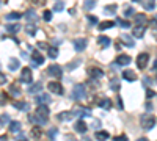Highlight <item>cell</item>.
<instances>
[{"label": "cell", "instance_id": "1", "mask_svg": "<svg viewBox=\"0 0 157 141\" xmlns=\"http://www.w3.org/2000/svg\"><path fill=\"white\" fill-rule=\"evenodd\" d=\"M140 125H141L143 130H151L155 125V118L152 116V114H143V116L140 118Z\"/></svg>", "mask_w": 157, "mask_h": 141}, {"label": "cell", "instance_id": "2", "mask_svg": "<svg viewBox=\"0 0 157 141\" xmlns=\"http://www.w3.org/2000/svg\"><path fill=\"white\" fill-rule=\"evenodd\" d=\"M85 97H86V88H85V85L77 83L74 86V89H72V99L74 100H82Z\"/></svg>", "mask_w": 157, "mask_h": 141}, {"label": "cell", "instance_id": "3", "mask_svg": "<svg viewBox=\"0 0 157 141\" xmlns=\"http://www.w3.org/2000/svg\"><path fill=\"white\" fill-rule=\"evenodd\" d=\"M148 63H149V55H148L146 52H143V54H140V55L137 57V68H138L140 71L146 69V68H148Z\"/></svg>", "mask_w": 157, "mask_h": 141}, {"label": "cell", "instance_id": "4", "mask_svg": "<svg viewBox=\"0 0 157 141\" xmlns=\"http://www.w3.org/2000/svg\"><path fill=\"white\" fill-rule=\"evenodd\" d=\"M47 89L50 93H54V94H58V96H61L63 93H64V89H63V85L60 83V82H50L49 85H47Z\"/></svg>", "mask_w": 157, "mask_h": 141}, {"label": "cell", "instance_id": "5", "mask_svg": "<svg viewBox=\"0 0 157 141\" xmlns=\"http://www.w3.org/2000/svg\"><path fill=\"white\" fill-rule=\"evenodd\" d=\"M47 72H49V75H50V77L60 79V77L63 75V68H61V66H58V65H52V66H49Z\"/></svg>", "mask_w": 157, "mask_h": 141}, {"label": "cell", "instance_id": "6", "mask_svg": "<svg viewBox=\"0 0 157 141\" xmlns=\"http://www.w3.org/2000/svg\"><path fill=\"white\" fill-rule=\"evenodd\" d=\"M88 75L91 77V80H99L104 77V71L101 68H88Z\"/></svg>", "mask_w": 157, "mask_h": 141}, {"label": "cell", "instance_id": "7", "mask_svg": "<svg viewBox=\"0 0 157 141\" xmlns=\"http://www.w3.org/2000/svg\"><path fill=\"white\" fill-rule=\"evenodd\" d=\"M21 82L22 83H32L33 82V75H32L30 68H24L22 69V72H21Z\"/></svg>", "mask_w": 157, "mask_h": 141}, {"label": "cell", "instance_id": "8", "mask_svg": "<svg viewBox=\"0 0 157 141\" xmlns=\"http://www.w3.org/2000/svg\"><path fill=\"white\" fill-rule=\"evenodd\" d=\"M44 63V57L38 52V50H35V52L32 54V68H38L39 65H43Z\"/></svg>", "mask_w": 157, "mask_h": 141}, {"label": "cell", "instance_id": "9", "mask_svg": "<svg viewBox=\"0 0 157 141\" xmlns=\"http://www.w3.org/2000/svg\"><path fill=\"white\" fill-rule=\"evenodd\" d=\"M86 44H88V41L85 39V38H78V39H75V41H74L75 52H83V50L86 49Z\"/></svg>", "mask_w": 157, "mask_h": 141}, {"label": "cell", "instance_id": "10", "mask_svg": "<svg viewBox=\"0 0 157 141\" xmlns=\"http://www.w3.org/2000/svg\"><path fill=\"white\" fill-rule=\"evenodd\" d=\"M50 94H47V93H41V94H38L36 97H35V102L38 105H41V104H50Z\"/></svg>", "mask_w": 157, "mask_h": 141}, {"label": "cell", "instance_id": "11", "mask_svg": "<svg viewBox=\"0 0 157 141\" xmlns=\"http://www.w3.org/2000/svg\"><path fill=\"white\" fill-rule=\"evenodd\" d=\"M36 114H39V116H43V118H47L49 114H50V108L47 104H41V105H38L36 108Z\"/></svg>", "mask_w": 157, "mask_h": 141}, {"label": "cell", "instance_id": "12", "mask_svg": "<svg viewBox=\"0 0 157 141\" xmlns=\"http://www.w3.org/2000/svg\"><path fill=\"white\" fill-rule=\"evenodd\" d=\"M115 63H116L118 66H124L126 68V66L130 65V57L129 55H118V58H116Z\"/></svg>", "mask_w": 157, "mask_h": 141}, {"label": "cell", "instance_id": "13", "mask_svg": "<svg viewBox=\"0 0 157 141\" xmlns=\"http://www.w3.org/2000/svg\"><path fill=\"white\" fill-rule=\"evenodd\" d=\"M29 121L30 122H35V124H38V125H44V124H47V118H43V116H39V114H32V116H29Z\"/></svg>", "mask_w": 157, "mask_h": 141}, {"label": "cell", "instance_id": "14", "mask_svg": "<svg viewBox=\"0 0 157 141\" xmlns=\"http://www.w3.org/2000/svg\"><path fill=\"white\" fill-rule=\"evenodd\" d=\"M74 130H75L77 133H85V132L88 130V125H86L83 121H77V122L74 124Z\"/></svg>", "mask_w": 157, "mask_h": 141}, {"label": "cell", "instance_id": "15", "mask_svg": "<svg viewBox=\"0 0 157 141\" xmlns=\"http://www.w3.org/2000/svg\"><path fill=\"white\" fill-rule=\"evenodd\" d=\"M123 79L127 80V82H135V80H137V74H135L134 71H130V69H126V71L123 72Z\"/></svg>", "mask_w": 157, "mask_h": 141}, {"label": "cell", "instance_id": "16", "mask_svg": "<svg viewBox=\"0 0 157 141\" xmlns=\"http://www.w3.org/2000/svg\"><path fill=\"white\" fill-rule=\"evenodd\" d=\"M41 91H43V83H39V82H38V83H33V85L29 86V91H27V93L35 96L36 93H41Z\"/></svg>", "mask_w": 157, "mask_h": 141}, {"label": "cell", "instance_id": "17", "mask_svg": "<svg viewBox=\"0 0 157 141\" xmlns=\"http://www.w3.org/2000/svg\"><path fill=\"white\" fill-rule=\"evenodd\" d=\"M10 94H11L13 97H19V96L22 94V89H21V86H19L17 83H13V85L10 86Z\"/></svg>", "mask_w": 157, "mask_h": 141}, {"label": "cell", "instance_id": "18", "mask_svg": "<svg viewBox=\"0 0 157 141\" xmlns=\"http://www.w3.org/2000/svg\"><path fill=\"white\" fill-rule=\"evenodd\" d=\"M74 114L78 118H88V116H91V110L90 108H78L74 111Z\"/></svg>", "mask_w": 157, "mask_h": 141}, {"label": "cell", "instance_id": "19", "mask_svg": "<svg viewBox=\"0 0 157 141\" xmlns=\"http://www.w3.org/2000/svg\"><path fill=\"white\" fill-rule=\"evenodd\" d=\"M72 118H75L74 111H63V113L58 114V119H60V121H71Z\"/></svg>", "mask_w": 157, "mask_h": 141}, {"label": "cell", "instance_id": "20", "mask_svg": "<svg viewBox=\"0 0 157 141\" xmlns=\"http://www.w3.org/2000/svg\"><path fill=\"white\" fill-rule=\"evenodd\" d=\"M115 22L113 20H104V22H99L98 24V28L102 32V30H109V28H113Z\"/></svg>", "mask_w": 157, "mask_h": 141}, {"label": "cell", "instance_id": "21", "mask_svg": "<svg viewBox=\"0 0 157 141\" xmlns=\"http://www.w3.org/2000/svg\"><path fill=\"white\" fill-rule=\"evenodd\" d=\"M24 17L27 19L29 22H35V20L38 19V17H36V11H35V9H32V8H30V9H27V11H25V14H24Z\"/></svg>", "mask_w": 157, "mask_h": 141}, {"label": "cell", "instance_id": "22", "mask_svg": "<svg viewBox=\"0 0 157 141\" xmlns=\"http://www.w3.org/2000/svg\"><path fill=\"white\" fill-rule=\"evenodd\" d=\"M14 108L21 110V111H30V105L27 104V102H14Z\"/></svg>", "mask_w": 157, "mask_h": 141}, {"label": "cell", "instance_id": "23", "mask_svg": "<svg viewBox=\"0 0 157 141\" xmlns=\"http://www.w3.org/2000/svg\"><path fill=\"white\" fill-rule=\"evenodd\" d=\"M21 28H22V27H21L19 24H10V25H6V30H8V33H11V35H16Z\"/></svg>", "mask_w": 157, "mask_h": 141}, {"label": "cell", "instance_id": "24", "mask_svg": "<svg viewBox=\"0 0 157 141\" xmlns=\"http://www.w3.org/2000/svg\"><path fill=\"white\" fill-rule=\"evenodd\" d=\"M98 43H99V46H102V47H109L110 43H112V39H110V38H107V36H99V38H98Z\"/></svg>", "mask_w": 157, "mask_h": 141}, {"label": "cell", "instance_id": "25", "mask_svg": "<svg viewBox=\"0 0 157 141\" xmlns=\"http://www.w3.org/2000/svg\"><path fill=\"white\" fill-rule=\"evenodd\" d=\"M21 122L19 121H13V122H10V130L13 132V133H17V132H21Z\"/></svg>", "mask_w": 157, "mask_h": 141}, {"label": "cell", "instance_id": "26", "mask_svg": "<svg viewBox=\"0 0 157 141\" xmlns=\"http://www.w3.org/2000/svg\"><path fill=\"white\" fill-rule=\"evenodd\" d=\"M121 39L124 41L123 44H124V46H127V47H134V46H135L134 39H132V38H130L129 35H123V36H121Z\"/></svg>", "mask_w": 157, "mask_h": 141}, {"label": "cell", "instance_id": "27", "mask_svg": "<svg viewBox=\"0 0 157 141\" xmlns=\"http://www.w3.org/2000/svg\"><path fill=\"white\" fill-rule=\"evenodd\" d=\"M99 107L104 108V110H110V108H112V100L107 99V97H105V99H102V100L99 102Z\"/></svg>", "mask_w": 157, "mask_h": 141}, {"label": "cell", "instance_id": "28", "mask_svg": "<svg viewBox=\"0 0 157 141\" xmlns=\"http://www.w3.org/2000/svg\"><path fill=\"white\" fill-rule=\"evenodd\" d=\"M132 35L135 38H143V35H145V28H143L141 25H137V27L134 28V32H132Z\"/></svg>", "mask_w": 157, "mask_h": 141}, {"label": "cell", "instance_id": "29", "mask_svg": "<svg viewBox=\"0 0 157 141\" xmlns=\"http://www.w3.org/2000/svg\"><path fill=\"white\" fill-rule=\"evenodd\" d=\"M21 17H22V14L17 13V11H13V13H10V14H6V20H19Z\"/></svg>", "mask_w": 157, "mask_h": 141}, {"label": "cell", "instance_id": "30", "mask_svg": "<svg viewBox=\"0 0 157 141\" xmlns=\"http://www.w3.org/2000/svg\"><path fill=\"white\" fill-rule=\"evenodd\" d=\"M96 139H98V141H107V139H109V133L104 132V130L96 132Z\"/></svg>", "mask_w": 157, "mask_h": 141}, {"label": "cell", "instance_id": "31", "mask_svg": "<svg viewBox=\"0 0 157 141\" xmlns=\"http://www.w3.org/2000/svg\"><path fill=\"white\" fill-rule=\"evenodd\" d=\"M8 68H10V71H17L19 69V60L17 58H11Z\"/></svg>", "mask_w": 157, "mask_h": 141}, {"label": "cell", "instance_id": "32", "mask_svg": "<svg viewBox=\"0 0 157 141\" xmlns=\"http://www.w3.org/2000/svg\"><path fill=\"white\" fill-rule=\"evenodd\" d=\"M148 20H146V16L145 14H137L135 16V24L137 25H145Z\"/></svg>", "mask_w": 157, "mask_h": 141}, {"label": "cell", "instance_id": "33", "mask_svg": "<svg viewBox=\"0 0 157 141\" xmlns=\"http://www.w3.org/2000/svg\"><path fill=\"white\" fill-rule=\"evenodd\" d=\"M47 54H49L50 58H57V57H58V49H57L55 46H52V47L47 49Z\"/></svg>", "mask_w": 157, "mask_h": 141}, {"label": "cell", "instance_id": "34", "mask_svg": "<svg viewBox=\"0 0 157 141\" xmlns=\"http://www.w3.org/2000/svg\"><path fill=\"white\" fill-rule=\"evenodd\" d=\"M30 135H32V138L38 139L39 136L43 135V132H41V129H39V127H33V129H32V132H30Z\"/></svg>", "mask_w": 157, "mask_h": 141}, {"label": "cell", "instance_id": "35", "mask_svg": "<svg viewBox=\"0 0 157 141\" xmlns=\"http://www.w3.org/2000/svg\"><path fill=\"white\" fill-rule=\"evenodd\" d=\"M94 6H96V0H85V3H83V8H85L86 11L93 9Z\"/></svg>", "mask_w": 157, "mask_h": 141}, {"label": "cell", "instance_id": "36", "mask_svg": "<svg viewBox=\"0 0 157 141\" xmlns=\"http://www.w3.org/2000/svg\"><path fill=\"white\" fill-rule=\"evenodd\" d=\"M116 9H118V6H116V5H109V6L104 8V13H107V14H115Z\"/></svg>", "mask_w": 157, "mask_h": 141}, {"label": "cell", "instance_id": "37", "mask_svg": "<svg viewBox=\"0 0 157 141\" xmlns=\"http://www.w3.org/2000/svg\"><path fill=\"white\" fill-rule=\"evenodd\" d=\"M25 32H27L30 36H33L36 33V27H35L33 24H29V25H25Z\"/></svg>", "mask_w": 157, "mask_h": 141}, {"label": "cell", "instance_id": "38", "mask_svg": "<svg viewBox=\"0 0 157 141\" xmlns=\"http://www.w3.org/2000/svg\"><path fill=\"white\" fill-rule=\"evenodd\" d=\"M143 6H145V9H148V11H152L154 9V0H145V5H143Z\"/></svg>", "mask_w": 157, "mask_h": 141}, {"label": "cell", "instance_id": "39", "mask_svg": "<svg viewBox=\"0 0 157 141\" xmlns=\"http://www.w3.org/2000/svg\"><path fill=\"white\" fill-rule=\"evenodd\" d=\"M116 22L120 24V27H121V28H130V22H129V20H124V19H118Z\"/></svg>", "mask_w": 157, "mask_h": 141}, {"label": "cell", "instance_id": "40", "mask_svg": "<svg viewBox=\"0 0 157 141\" xmlns=\"http://www.w3.org/2000/svg\"><path fill=\"white\" fill-rule=\"evenodd\" d=\"M64 9V3L63 2H57L55 5H54V11H57V13H61Z\"/></svg>", "mask_w": 157, "mask_h": 141}, {"label": "cell", "instance_id": "41", "mask_svg": "<svg viewBox=\"0 0 157 141\" xmlns=\"http://www.w3.org/2000/svg\"><path fill=\"white\" fill-rule=\"evenodd\" d=\"M43 19H44L46 22H49V20H52V11H49V9H46V11L43 13Z\"/></svg>", "mask_w": 157, "mask_h": 141}, {"label": "cell", "instance_id": "42", "mask_svg": "<svg viewBox=\"0 0 157 141\" xmlns=\"http://www.w3.org/2000/svg\"><path fill=\"white\" fill-rule=\"evenodd\" d=\"M78 65H80V60H75V61L69 63V65L66 66V69H68V71H72V69H74V68H77Z\"/></svg>", "mask_w": 157, "mask_h": 141}, {"label": "cell", "instance_id": "43", "mask_svg": "<svg viewBox=\"0 0 157 141\" xmlns=\"http://www.w3.org/2000/svg\"><path fill=\"white\" fill-rule=\"evenodd\" d=\"M86 20H88V24H91V25H96V24H98V17H96V16H91V14L86 16Z\"/></svg>", "mask_w": 157, "mask_h": 141}, {"label": "cell", "instance_id": "44", "mask_svg": "<svg viewBox=\"0 0 157 141\" xmlns=\"http://www.w3.org/2000/svg\"><path fill=\"white\" fill-rule=\"evenodd\" d=\"M134 13H135V11H134V8H132V6L126 8V9H124V17H129V16H132Z\"/></svg>", "mask_w": 157, "mask_h": 141}, {"label": "cell", "instance_id": "45", "mask_svg": "<svg viewBox=\"0 0 157 141\" xmlns=\"http://www.w3.org/2000/svg\"><path fill=\"white\" fill-rule=\"evenodd\" d=\"M47 135H49V138H50V139H54V138L58 135V130H57V129H50V130L47 132Z\"/></svg>", "mask_w": 157, "mask_h": 141}, {"label": "cell", "instance_id": "46", "mask_svg": "<svg viewBox=\"0 0 157 141\" xmlns=\"http://www.w3.org/2000/svg\"><path fill=\"white\" fill-rule=\"evenodd\" d=\"M8 122H10V116H8V114H3V116L0 118V125H5Z\"/></svg>", "mask_w": 157, "mask_h": 141}, {"label": "cell", "instance_id": "47", "mask_svg": "<svg viewBox=\"0 0 157 141\" xmlns=\"http://www.w3.org/2000/svg\"><path fill=\"white\" fill-rule=\"evenodd\" d=\"M6 83V75L3 72H0V85H5Z\"/></svg>", "mask_w": 157, "mask_h": 141}, {"label": "cell", "instance_id": "48", "mask_svg": "<svg viewBox=\"0 0 157 141\" xmlns=\"http://www.w3.org/2000/svg\"><path fill=\"white\" fill-rule=\"evenodd\" d=\"M113 141H127V136L126 135H120V136H115Z\"/></svg>", "mask_w": 157, "mask_h": 141}, {"label": "cell", "instance_id": "49", "mask_svg": "<svg viewBox=\"0 0 157 141\" xmlns=\"http://www.w3.org/2000/svg\"><path fill=\"white\" fill-rule=\"evenodd\" d=\"M155 96V93L152 91V89H146V97L148 99H151V97H154Z\"/></svg>", "mask_w": 157, "mask_h": 141}, {"label": "cell", "instance_id": "50", "mask_svg": "<svg viewBox=\"0 0 157 141\" xmlns=\"http://www.w3.org/2000/svg\"><path fill=\"white\" fill-rule=\"evenodd\" d=\"M112 88H113V89H116V91H118V89H120V85H118L116 79H113V82H112Z\"/></svg>", "mask_w": 157, "mask_h": 141}, {"label": "cell", "instance_id": "51", "mask_svg": "<svg viewBox=\"0 0 157 141\" xmlns=\"http://www.w3.org/2000/svg\"><path fill=\"white\" fill-rule=\"evenodd\" d=\"M91 127H93V129H99V127H101V121H98V119H96L93 124H91Z\"/></svg>", "mask_w": 157, "mask_h": 141}, {"label": "cell", "instance_id": "52", "mask_svg": "<svg viewBox=\"0 0 157 141\" xmlns=\"http://www.w3.org/2000/svg\"><path fill=\"white\" fill-rule=\"evenodd\" d=\"M143 83L145 85H152V80L149 79V77H145V79H143Z\"/></svg>", "mask_w": 157, "mask_h": 141}, {"label": "cell", "instance_id": "53", "mask_svg": "<svg viewBox=\"0 0 157 141\" xmlns=\"http://www.w3.org/2000/svg\"><path fill=\"white\" fill-rule=\"evenodd\" d=\"M116 102H118V108L123 110L124 107H123V100H121V97H118V99H116Z\"/></svg>", "mask_w": 157, "mask_h": 141}, {"label": "cell", "instance_id": "54", "mask_svg": "<svg viewBox=\"0 0 157 141\" xmlns=\"http://www.w3.org/2000/svg\"><path fill=\"white\" fill-rule=\"evenodd\" d=\"M5 102H6V96L0 93V104H5Z\"/></svg>", "mask_w": 157, "mask_h": 141}, {"label": "cell", "instance_id": "55", "mask_svg": "<svg viewBox=\"0 0 157 141\" xmlns=\"http://www.w3.org/2000/svg\"><path fill=\"white\" fill-rule=\"evenodd\" d=\"M17 141H25V135L17 132Z\"/></svg>", "mask_w": 157, "mask_h": 141}, {"label": "cell", "instance_id": "56", "mask_svg": "<svg viewBox=\"0 0 157 141\" xmlns=\"http://www.w3.org/2000/svg\"><path fill=\"white\" fill-rule=\"evenodd\" d=\"M146 110L148 111H152V104H146Z\"/></svg>", "mask_w": 157, "mask_h": 141}, {"label": "cell", "instance_id": "57", "mask_svg": "<svg viewBox=\"0 0 157 141\" xmlns=\"http://www.w3.org/2000/svg\"><path fill=\"white\" fill-rule=\"evenodd\" d=\"M21 55H22V58H24V60H29V54H25V52H22Z\"/></svg>", "mask_w": 157, "mask_h": 141}, {"label": "cell", "instance_id": "58", "mask_svg": "<svg viewBox=\"0 0 157 141\" xmlns=\"http://www.w3.org/2000/svg\"><path fill=\"white\" fill-rule=\"evenodd\" d=\"M154 71H157V60H155V63H154V68H152Z\"/></svg>", "mask_w": 157, "mask_h": 141}, {"label": "cell", "instance_id": "59", "mask_svg": "<svg viewBox=\"0 0 157 141\" xmlns=\"http://www.w3.org/2000/svg\"><path fill=\"white\" fill-rule=\"evenodd\" d=\"M137 141H148V139H146V138H138Z\"/></svg>", "mask_w": 157, "mask_h": 141}, {"label": "cell", "instance_id": "60", "mask_svg": "<svg viewBox=\"0 0 157 141\" xmlns=\"http://www.w3.org/2000/svg\"><path fill=\"white\" fill-rule=\"evenodd\" d=\"M83 141H91V139L90 138H83Z\"/></svg>", "mask_w": 157, "mask_h": 141}, {"label": "cell", "instance_id": "61", "mask_svg": "<svg viewBox=\"0 0 157 141\" xmlns=\"http://www.w3.org/2000/svg\"><path fill=\"white\" fill-rule=\"evenodd\" d=\"M132 2H135V3H137V2H140V0H132Z\"/></svg>", "mask_w": 157, "mask_h": 141}, {"label": "cell", "instance_id": "62", "mask_svg": "<svg viewBox=\"0 0 157 141\" xmlns=\"http://www.w3.org/2000/svg\"><path fill=\"white\" fill-rule=\"evenodd\" d=\"M155 20H157V16H155Z\"/></svg>", "mask_w": 157, "mask_h": 141}, {"label": "cell", "instance_id": "63", "mask_svg": "<svg viewBox=\"0 0 157 141\" xmlns=\"http://www.w3.org/2000/svg\"><path fill=\"white\" fill-rule=\"evenodd\" d=\"M0 5H2V2H0Z\"/></svg>", "mask_w": 157, "mask_h": 141}, {"label": "cell", "instance_id": "64", "mask_svg": "<svg viewBox=\"0 0 157 141\" xmlns=\"http://www.w3.org/2000/svg\"><path fill=\"white\" fill-rule=\"evenodd\" d=\"M0 66H2V65H0Z\"/></svg>", "mask_w": 157, "mask_h": 141}]
</instances>
